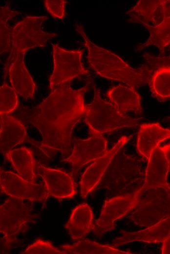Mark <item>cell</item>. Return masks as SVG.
<instances>
[{
    "label": "cell",
    "instance_id": "4fadbf2b",
    "mask_svg": "<svg viewBox=\"0 0 170 254\" xmlns=\"http://www.w3.org/2000/svg\"><path fill=\"white\" fill-rule=\"evenodd\" d=\"M42 176L49 195L58 199L70 198L76 193L75 185L71 176L58 169L40 166Z\"/></svg>",
    "mask_w": 170,
    "mask_h": 254
},
{
    "label": "cell",
    "instance_id": "ac0fdd59",
    "mask_svg": "<svg viewBox=\"0 0 170 254\" xmlns=\"http://www.w3.org/2000/svg\"><path fill=\"white\" fill-rule=\"evenodd\" d=\"M169 138L170 129L162 127L159 123L142 124L137 138V149L148 160L159 144Z\"/></svg>",
    "mask_w": 170,
    "mask_h": 254
},
{
    "label": "cell",
    "instance_id": "f1b7e54d",
    "mask_svg": "<svg viewBox=\"0 0 170 254\" xmlns=\"http://www.w3.org/2000/svg\"><path fill=\"white\" fill-rule=\"evenodd\" d=\"M162 254H170V236L163 242L162 247Z\"/></svg>",
    "mask_w": 170,
    "mask_h": 254
},
{
    "label": "cell",
    "instance_id": "f546056e",
    "mask_svg": "<svg viewBox=\"0 0 170 254\" xmlns=\"http://www.w3.org/2000/svg\"><path fill=\"white\" fill-rule=\"evenodd\" d=\"M160 147L163 151L165 158L170 165V144Z\"/></svg>",
    "mask_w": 170,
    "mask_h": 254
},
{
    "label": "cell",
    "instance_id": "e0dca14e",
    "mask_svg": "<svg viewBox=\"0 0 170 254\" xmlns=\"http://www.w3.org/2000/svg\"><path fill=\"white\" fill-rule=\"evenodd\" d=\"M0 150L5 155L25 139L24 126L9 113L0 114Z\"/></svg>",
    "mask_w": 170,
    "mask_h": 254
},
{
    "label": "cell",
    "instance_id": "44dd1931",
    "mask_svg": "<svg viewBox=\"0 0 170 254\" xmlns=\"http://www.w3.org/2000/svg\"><path fill=\"white\" fill-rule=\"evenodd\" d=\"M18 174L26 181L35 183V161L32 151L26 148L12 149L6 155Z\"/></svg>",
    "mask_w": 170,
    "mask_h": 254
},
{
    "label": "cell",
    "instance_id": "d4e9b609",
    "mask_svg": "<svg viewBox=\"0 0 170 254\" xmlns=\"http://www.w3.org/2000/svg\"><path fill=\"white\" fill-rule=\"evenodd\" d=\"M21 14L11 10L8 5L1 6L0 9V52L11 51L12 32L7 26V22L15 16Z\"/></svg>",
    "mask_w": 170,
    "mask_h": 254
},
{
    "label": "cell",
    "instance_id": "5b68a950",
    "mask_svg": "<svg viewBox=\"0 0 170 254\" xmlns=\"http://www.w3.org/2000/svg\"><path fill=\"white\" fill-rule=\"evenodd\" d=\"M47 17L28 16L17 23L12 29V50L8 61L18 53H25L36 46H43L57 34L47 33L41 29Z\"/></svg>",
    "mask_w": 170,
    "mask_h": 254
},
{
    "label": "cell",
    "instance_id": "9c48e42d",
    "mask_svg": "<svg viewBox=\"0 0 170 254\" xmlns=\"http://www.w3.org/2000/svg\"><path fill=\"white\" fill-rule=\"evenodd\" d=\"M107 141L102 135L93 134L86 139H77L71 154L63 161L70 163L73 174L84 166L101 158L107 152Z\"/></svg>",
    "mask_w": 170,
    "mask_h": 254
},
{
    "label": "cell",
    "instance_id": "2e32d148",
    "mask_svg": "<svg viewBox=\"0 0 170 254\" xmlns=\"http://www.w3.org/2000/svg\"><path fill=\"white\" fill-rule=\"evenodd\" d=\"M170 236V216L143 230L135 232L122 231L121 236L113 241V246L117 247L134 241L163 242Z\"/></svg>",
    "mask_w": 170,
    "mask_h": 254
},
{
    "label": "cell",
    "instance_id": "484cf974",
    "mask_svg": "<svg viewBox=\"0 0 170 254\" xmlns=\"http://www.w3.org/2000/svg\"><path fill=\"white\" fill-rule=\"evenodd\" d=\"M18 105L16 91L3 84L0 88V114L9 113L14 111Z\"/></svg>",
    "mask_w": 170,
    "mask_h": 254
},
{
    "label": "cell",
    "instance_id": "277c9868",
    "mask_svg": "<svg viewBox=\"0 0 170 254\" xmlns=\"http://www.w3.org/2000/svg\"><path fill=\"white\" fill-rule=\"evenodd\" d=\"M10 196L0 207L1 245L9 249L16 235L33 220V201Z\"/></svg>",
    "mask_w": 170,
    "mask_h": 254
},
{
    "label": "cell",
    "instance_id": "cb8c5ba5",
    "mask_svg": "<svg viewBox=\"0 0 170 254\" xmlns=\"http://www.w3.org/2000/svg\"><path fill=\"white\" fill-rule=\"evenodd\" d=\"M145 27L149 33V37L145 43L138 45L136 49L141 50L146 47L153 45L160 50L161 55L164 54L165 48L170 43V17L156 26Z\"/></svg>",
    "mask_w": 170,
    "mask_h": 254
},
{
    "label": "cell",
    "instance_id": "7402d4cb",
    "mask_svg": "<svg viewBox=\"0 0 170 254\" xmlns=\"http://www.w3.org/2000/svg\"><path fill=\"white\" fill-rule=\"evenodd\" d=\"M64 254H129L116 249L114 247L100 244L87 239L80 240L72 245H66L61 247Z\"/></svg>",
    "mask_w": 170,
    "mask_h": 254
},
{
    "label": "cell",
    "instance_id": "3957f363",
    "mask_svg": "<svg viewBox=\"0 0 170 254\" xmlns=\"http://www.w3.org/2000/svg\"><path fill=\"white\" fill-rule=\"evenodd\" d=\"M91 103L86 105L85 122L93 134L102 135L116 129L137 126L140 119L132 118L120 113L111 103L103 100L99 90L94 86Z\"/></svg>",
    "mask_w": 170,
    "mask_h": 254
},
{
    "label": "cell",
    "instance_id": "83f0119b",
    "mask_svg": "<svg viewBox=\"0 0 170 254\" xmlns=\"http://www.w3.org/2000/svg\"><path fill=\"white\" fill-rule=\"evenodd\" d=\"M44 3L47 10L54 18L63 19L64 18L66 0H45Z\"/></svg>",
    "mask_w": 170,
    "mask_h": 254
},
{
    "label": "cell",
    "instance_id": "8fae6325",
    "mask_svg": "<svg viewBox=\"0 0 170 254\" xmlns=\"http://www.w3.org/2000/svg\"><path fill=\"white\" fill-rule=\"evenodd\" d=\"M126 14L129 22L155 27L170 17V0H139Z\"/></svg>",
    "mask_w": 170,
    "mask_h": 254
},
{
    "label": "cell",
    "instance_id": "4316f807",
    "mask_svg": "<svg viewBox=\"0 0 170 254\" xmlns=\"http://www.w3.org/2000/svg\"><path fill=\"white\" fill-rule=\"evenodd\" d=\"M24 254H64L52 246L51 242L41 239H37L23 253Z\"/></svg>",
    "mask_w": 170,
    "mask_h": 254
},
{
    "label": "cell",
    "instance_id": "52a82bcc",
    "mask_svg": "<svg viewBox=\"0 0 170 254\" xmlns=\"http://www.w3.org/2000/svg\"><path fill=\"white\" fill-rule=\"evenodd\" d=\"M139 202V190L125 195L106 200L98 219L93 223L92 230L97 235H102L114 229V221L125 216Z\"/></svg>",
    "mask_w": 170,
    "mask_h": 254
},
{
    "label": "cell",
    "instance_id": "9a60e30c",
    "mask_svg": "<svg viewBox=\"0 0 170 254\" xmlns=\"http://www.w3.org/2000/svg\"><path fill=\"white\" fill-rule=\"evenodd\" d=\"M146 171L145 182L141 190L164 188L170 189L167 182V175L170 165L159 146L152 152Z\"/></svg>",
    "mask_w": 170,
    "mask_h": 254
},
{
    "label": "cell",
    "instance_id": "4dcf8cb0",
    "mask_svg": "<svg viewBox=\"0 0 170 254\" xmlns=\"http://www.w3.org/2000/svg\"><path fill=\"white\" fill-rule=\"evenodd\" d=\"M167 122L169 123V124L170 125V117H168L167 118Z\"/></svg>",
    "mask_w": 170,
    "mask_h": 254
},
{
    "label": "cell",
    "instance_id": "ba28073f",
    "mask_svg": "<svg viewBox=\"0 0 170 254\" xmlns=\"http://www.w3.org/2000/svg\"><path fill=\"white\" fill-rule=\"evenodd\" d=\"M131 213L133 222L149 227L170 216V197L158 194L139 196V202Z\"/></svg>",
    "mask_w": 170,
    "mask_h": 254
},
{
    "label": "cell",
    "instance_id": "30bf717a",
    "mask_svg": "<svg viewBox=\"0 0 170 254\" xmlns=\"http://www.w3.org/2000/svg\"><path fill=\"white\" fill-rule=\"evenodd\" d=\"M0 184L1 190L11 197L42 201L49 195L45 186L30 183L10 171H0Z\"/></svg>",
    "mask_w": 170,
    "mask_h": 254
},
{
    "label": "cell",
    "instance_id": "ffe728a7",
    "mask_svg": "<svg viewBox=\"0 0 170 254\" xmlns=\"http://www.w3.org/2000/svg\"><path fill=\"white\" fill-rule=\"evenodd\" d=\"M93 220L91 208L87 204L82 203L73 210L65 228L73 239H79L92 229Z\"/></svg>",
    "mask_w": 170,
    "mask_h": 254
},
{
    "label": "cell",
    "instance_id": "8992f818",
    "mask_svg": "<svg viewBox=\"0 0 170 254\" xmlns=\"http://www.w3.org/2000/svg\"><path fill=\"white\" fill-rule=\"evenodd\" d=\"M52 47L54 69L49 79L52 90L74 78L89 73L82 62L83 50L68 51L57 44H52Z\"/></svg>",
    "mask_w": 170,
    "mask_h": 254
},
{
    "label": "cell",
    "instance_id": "d6986e66",
    "mask_svg": "<svg viewBox=\"0 0 170 254\" xmlns=\"http://www.w3.org/2000/svg\"><path fill=\"white\" fill-rule=\"evenodd\" d=\"M106 96L118 111L125 115L128 111L142 112L141 97L134 88L121 85L110 88Z\"/></svg>",
    "mask_w": 170,
    "mask_h": 254
},
{
    "label": "cell",
    "instance_id": "603a6c76",
    "mask_svg": "<svg viewBox=\"0 0 170 254\" xmlns=\"http://www.w3.org/2000/svg\"><path fill=\"white\" fill-rule=\"evenodd\" d=\"M149 85L152 97L160 102L170 100V64L155 70Z\"/></svg>",
    "mask_w": 170,
    "mask_h": 254
},
{
    "label": "cell",
    "instance_id": "7a4b0ae2",
    "mask_svg": "<svg viewBox=\"0 0 170 254\" xmlns=\"http://www.w3.org/2000/svg\"><path fill=\"white\" fill-rule=\"evenodd\" d=\"M76 30L82 36L87 48L88 63L100 76L121 82L133 88L149 84L153 72L168 63L165 56L145 54L146 63L139 67L132 68L117 55L92 42L87 37L84 27L77 25Z\"/></svg>",
    "mask_w": 170,
    "mask_h": 254
},
{
    "label": "cell",
    "instance_id": "5bb4252c",
    "mask_svg": "<svg viewBox=\"0 0 170 254\" xmlns=\"http://www.w3.org/2000/svg\"><path fill=\"white\" fill-rule=\"evenodd\" d=\"M25 53L15 55L8 61L6 66L13 88L24 98H33L36 89L35 84L28 71L24 62Z\"/></svg>",
    "mask_w": 170,
    "mask_h": 254
},
{
    "label": "cell",
    "instance_id": "6da1fadb",
    "mask_svg": "<svg viewBox=\"0 0 170 254\" xmlns=\"http://www.w3.org/2000/svg\"><path fill=\"white\" fill-rule=\"evenodd\" d=\"M87 88L74 90L70 82L64 83L35 108L31 120L42 135L39 147L46 155L59 152L65 159L71 154L73 129L86 112L84 97Z\"/></svg>",
    "mask_w": 170,
    "mask_h": 254
},
{
    "label": "cell",
    "instance_id": "7c38bea8",
    "mask_svg": "<svg viewBox=\"0 0 170 254\" xmlns=\"http://www.w3.org/2000/svg\"><path fill=\"white\" fill-rule=\"evenodd\" d=\"M132 136H123L105 155L97 159L84 172L80 182L81 195L85 198L99 183L114 156Z\"/></svg>",
    "mask_w": 170,
    "mask_h": 254
}]
</instances>
